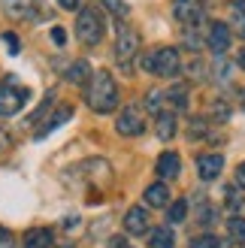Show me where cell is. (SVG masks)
I'll return each mask as SVG.
<instances>
[{"label": "cell", "instance_id": "1", "mask_svg": "<svg viewBox=\"0 0 245 248\" xmlns=\"http://www.w3.org/2000/svg\"><path fill=\"white\" fill-rule=\"evenodd\" d=\"M85 100H88V106L94 109V112H100V115L112 112V109L118 106V85H115V79L109 76L106 70L94 73V76H91V85H88V94H85Z\"/></svg>", "mask_w": 245, "mask_h": 248}, {"label": "cell", "instance_id": "2", "mask_svg": "<svg viewBox=\"0 0 245 248\" xmlns=\"http://www.w3.org/2000/svg\"><path fill=\"white\" fill-rule=\"evenodd\" d=\"M76 36H79V43H85V46H97L103 40V18H100V12H97L94 6L79 9V16H76Z\"/></svg>", "mask_w": 245, "mask_h": 248}, {"label": "cell", "instance_id": "3", "mask_svg": "<svg viewBox=\"0 0 245 248\" xmlns=\"http://www.w3.org/2000/svg\"><path fill=\"white\" fill-rule=\"evenodd\" d=\"M142 67L149 73H154V76H161V79H173L182 67V61H179L176 48H157V52L142 58Z\"/></svg>", "mask_w": 245, "mask_h": 248}, {"label": "cell", "instance_id": "4", "mask_svg": "<svg viewBox=\"0 0 245 248\" xmlns=\"http://www.w3.org/2000/svg\"><path fill=\"white\" fill-rule=\"evenodd\" d=\"M28 97H31V91L28 88H18V85L12 82V76H9V82L0 85V115L9 118V115L21 112V106L28 103Z\"/></svg>", "mask_w": 245, "mask_h": 248}, {"label": "cell", "instance_id": "5", "mask_svg": "<svg viewBox=\"0 0 245 248\" xmlns=\"http://www.w3.org/2000/svg\"><path fill=\"white\" fill-rule=\"evenodd\" d=\"M137 52H139V36H137V31H130L127 24H121L118 33H115V61L124 70H130V61L137 58Z\"/></svg>", "mask_w": 245, "mask_h": 248}, {"label": "cell", "instance_id": "6", "mask_svg": "<svg viewBox=\"0 0 245 248\" xmlns=\"http://www.w3.org/2000/svg\"><path fill=\"white\" fill-rule=\"evenodd\" d=\"M115 127H118V133H121V136H139V133L145 130L142 109H139L137 103L124 106V109H121V115H118V121H115Z\"/></svg>", "mask_w": 245, "mask_h": 248}, {"label": "cell", "instance_id": "7", "mask_svg": "<svg viewBox=\"0 0 245 248\" xmlns=\"http://www.w3.org/2000/svg\"><path fill=\"white\" fill-rule=\"evenodd\" d=\"M173 12H176V18L185 24V28H194V24H200L206 18L203 0H173Z\"/></svg>", "mask_w": 245, "mask_h": 248}, {"label": "cell", "instance_id": "8", "mask_svg": "<svg viewBox=\"0 0 245 248\" xmlns=\"http://www.w3.org/2000/svg\"><path fill=\"white\" fill-rule=\"evenodd\" d=\"M206 46H209L215 55H224L227 46H230V24H224V21H212L209 31H206Z\"/></svg>", "mask_w": 245, "mask_h": 248}, {"label": "cell", "instance_id": "9", "mask_svg": "<svg viewBox=\"0 0 245 248\" xmlns=\"http://www.w3.org/2000/svg\"><path fill=\"white\" fill-rule=\"evenodd\" d=\"M124 230L133 233V236L149 233V212H145V209H139V206L127 209V215H124Z\"/></svg>", "mask_w": 245, "mask_h": 248}, {"label": "cell", "instance_id": "10", "mask_svg": "<svg viewBox=\"0 0 245 248\" xmlns=\"http://www.w3.org/2000/svg\"><path fill=\"white\" fill-rule=\"evenodd\" d=\"M221 170H224V157H221V155H203V157H197V172H200V179L212 182L215 176H221Z\"/></svg>", "mask_w": 245, "mask_h": 248}, {"label": "cell", "instance_id": "11", "mask_svg": "<svg viewBox=\"0 0 245 248\" xmlns=\"http://www.w3.org/2000/svg\"><path fill=\"white\" fill-rule=\"evenodd\" d=\"M179 170H182L179 155H176V152H164L161 160H157V176H161V179H176Z\"/></svg>", "mask_w": 245, "mask_h": 248}, {"label": "cell", "instance_id": "12", "mask_svg": "<svg viewBox=\"0 0 245 248\" xmlns=\"http://www.w3.org/2000/svg\"><path fill=\"white\" fill-rule=\"evenodd\" d=\"M36 0H3V12L9 18H31Z\"/></svg>", "mask_w": 245, "mask_h": 248}, {"label": "cell", "instance_id": "13", "mask_svg": "<svg viewBox=\"0 0 245 248\" xmlns=\"http://www.w3.org/2000/svg\"><path fill=\"white\" fill-rule=\"evenodd\" d=\"M145 203H149L152 209H167L169 206V191H167V185H149L145 188Z\"/></svg>", "mask_w": 245, "mask_h": 248}, {"label": "cell", "instance_id": "14", "mask_svg": "<svg viewBox=\"0 0 245 248\" xmlns=\"http://www.w3.org/2000/svg\"><path fill=\"white\" fill-rule=\"evenodd\" d=\"M176 115L173 112H157V118H154V133L161 136V140H173L176 136Z\"/></svg>", "mask_w": 245, "mask_h": 248}, {"label": "cell", "instance_id": "15", "mask_svg": "<svg viewBox=\"0 0 245 248\" xmlns=\"http://www.w3.org/2000/svg\"><path fill=\"white\" fill-rule=\"evenodd\" d=\"M52 230H46V227H33L24 233V245L28 248H52Z\"/></svg>", "mask_w": 245, "mask_h": 248}, {"label": "cell", "instance_id": "16", "mask_svg": "<svg viewBox=\"0 0 245 248\" xmlns=\"http://www.w3.org/2000/svg\"><path fill=\"white\" fill-rule=\"evenodd\" d=\"M230 33H236L245 40V3H236L230 9Z\"/></svg>", "mask_w": 245, "mask_h": 248}, {"label": "cell", "instance_id": "17", "mask_svg": "<svg viewBox=\"0 0 245 248\" xmlns=\"http://www.w3.org/2000/svg\"><path fill=\"white\" fill-rule=\"evenodd\" d=\"M70 115H73V109H70V106H58V112H55L52 118H48V121L43 124V130L36 133V136H46V133H52V130H55V127H61V124H64Z\"/></svg>", "mask_w": 245, "mask_h": 248}, {"label": "cell", "instance_id": "18", "mask_svg": "<svg viewBox=\"0 0 245 248\" xmlns=\"http://www.w3.org/2000/svg\"><path fill=\"white\" fill-rule=\"evenodd\" d=\"M149 248H173V230H169V227H157V230H152Z\"/></svg>", "mask_w": 245, "mask_h": 248}, {"label": "cell", "instance_id": "19", "mask_svg": "<svg viewBox=\"0 0 245 248\" xmlns=\"http://www.w3.org/2000/svg\"><path fill=\"white\" fill-rule=\"evenodd\" d=\"M91 76V67H88V61H76L70 70H67V82H73V85H82L85 79Z\"/></svg>", "mask_w": 245, "mask_h": 248}, {"label": "cell", "instance_id": "20", "mask_svg": "<svg viewBox=\"0 0 245 248\" xmlns=\"http://www.w3.org/2000/svg\"><path fill=\"white\" fill-rule=\"evenodd\" d=\"M164 100H167V94L164 91H157V88H152L149 94H145V109H149V112H161V106H164Z\"/></svg>", "mask_w": 245, "mask_h": 248}, {"label": "cell", "instance_id": "21", "mask_svg": "<svg viewBox=\"0 0 245 248\" xmlns=\"http://www.w3.org/2000/svg\"><path fill=\"white\" fill-rule=\"evenodd\" d=\"M227 230H230V242H245V218H230Z\"/></svg>", "mask_w": 245, "mask_h": 248}, {"label": "cell", "instance_id": "22", "mask_svg": "<svg viewBox=\"0 0 245 248\" xmlns=\"http://www.w3.org/2000/svg\"><path fill=\"white\" fill-rule=\"evenodd\" d=\"M167 100H173L176 109H185V106H188V91L182 88V85H176V88H169V91H167Z\"/></svg>", "mask_w": 245, "mask_h": 248}, {"label": "cell", "instance_id": "23", "mask_svg": "<svg viewBox=\"0 0 245 248\" xmlns=\"http://www.w3.org/2000/svg\"><path fill=\"white\" fill-rule=\"evenodd\" d=\"M185 215H188V203L185 200H176L173 206H169V221H173V224H182Z\"/></svg>", "mask_w": 245, "mask_h": 248}, {"label": "cell", "instance_id": "24", "mask_svg": "<svg viewBox=\"0 0 245 248\" xmlns=\"http://www.w3.org/2000/svg\"><path fill=\"white\" fill-rule=\"evenodd\" d=\"M185 43H188V48H194V52H200V48H203V36L197 33V28H188L185 31Z\"/></svg>", "mask_w": 245, "mask_h": 248}, {"label": "cell", "instance_id": "25", "mask_svg": "<svg viewBox=\"0 0 245 248\" xmlns=\"http://www.w3.org/2000/svg\"><path fill=\"white\" fill-rule=\"evenodd\" d=\"M103 6L112 12V16H127V3H124V0H103Z\"/></svg>", "mask_w": 245, "mask_h": 248}, {"label": "cell", "instance_id": "26", "mask_svg": "<svg viewBox=\"0 0 245 248\" xmlns=\"http://www.w3.org/2000/svg\"><path fill=\"white\" fill-rule=\"evenodd\" d=\"M191 248H218V239L212 236V233H209V236H197L191 242Z\"/></svg>", "mask_w": 245, "mask_h": 248}, {"label": "cell", "instance_id": "27", "mask_svg": "<svg viewBox=\"0 0 245 248\" xmlns=\"http://www.w3.org/2000/svg\"><path fill=\"white\" fill-rule=\"evenodd\" d=\"M212 118H218V121L227 118V106H224V100H215V103H212Z\"/></svg>", "mask_w": 245, "mask_h": 248}, {"label": "cell", "instance_id": "28", "mask_svg": "<svg viewBox=\"0 0 245 248\" xmlns=\"http://www.w3.org/2000/svg\"><path fill=\"white\" fill-rule=\"evenodd\" d=\"M191 136H206V121L203 118H197V121H191V130H188Z\"/></svg>", "mask_w": 245, "mask_h": 248}, {"label": "cell", "instance_id": "29", "mask_svg": "<svg viewBox=\"0 0 245 248\" xmlns=\"http://www.w3.org/2000/svg\"><path fill=\"white\" fill-rule=\"evenodd\" d=\"M9 145H12V136L6 133V127H0V155L9 152Z\"/></svg>", "mask_w": 245, "mask_h": 248}, {"label": "cell", "instance_id": "30", "mask_svg": "<svg viewBox=\"0 0 245 248\" xmlns=\"http://www.w3.org/2000/svg\"><path fill=\"white\" fill-rule=\"evenodd\" d=\"M12 242H15V239H12V233L6 227H0V248H12Z\"/></svg>", "mask_w": 245, "mask_h": 248}, {"label": "cell", "instance_id": "31", "mask_svg": "<svg viewBox=\"0 0 245 248\" xmlns=\"http://www.w3.org/2000/svg\"><path fill=\"white\" fill-rule=\"evenodd\" d=\"M52 43H55V46H64V43H67L64 28H52Z\"/></svg>", "mask_w": 245, "mask_h": 248}, {"label": "cell", "instance_id": "32", "mask_svg": "<svg viewBox=\"0 0 245 248\" xmlns=\"http://www.w3.org/2000/svg\"><path fill=\"white\" fill-rule=\"evenodd\" d=\"M236 185L245 188V164H239V170H236Z\"/></svg>", "mask_w": 245, "mask_h": 248}, {"label": "cell", "instance_id": "33", "mask_svg": "<svg viewBox=\"0 0 245 248\" xmlns=\"http://www.w3.org/2000/svg\"><path fill=\"white\" fill-rule=\"evenodd\" d=\"M58 6H64V9H79V0H58Z\"/></svg>", "mask_w": 245, "mask_h": 248}, {"label": "cell", "instance_id": "34", "mask_svg": "<svg viewBox=\"0 0 245 248\" xmlns=\"http://www.w3.org/2000/svg\"><path fill=\"white\" fill-rule=\"evenodd\" d=\"M3 40H6V46L12 48V52H18V40H15V36H12V33H6V36H3Z\"/></svg>", "mask_w": 245, "mask_h": 248}, {"label": "cell", "instance_id": "35", "mask_svg": "<svg viewBox=\"0 0 245 248\" xmlns=\"http://www.w3.org/2000/svg\"><path fill=\"white\" fill-rule=\"evenodd\" d=\"M109 248H130V245H127L124 239H121V236H115L112 242H109Z\"/></svg>", "mask_w": 245, "mask_h": 248}, {"label": "cell", "instance_id": "36", "mask_svg": "<svg viewBox=\"0 0 245 248\" xmlns=\"http://www.w3.org/2000/svg\"><path fill=\"white\" fill-rule=\"evenodd\" d=\"M236 64H239V67H242V70H245V48H242V52H239V55H236Z\"/></svg>", "mask_w": 245, "mask_h": 248}, {"label": "cell", "instance_id": "37", "mask_svg": "<svg viewBox=\"0 0 245 248\" xmlns=\"http://www.w3.org/2000/svg\"><path fill=\"white\" fill-rule=\"evenodd\" d=\"M239 103H242V109H245V88L239 91Z\"/></svg>", "mask_w": 245, "mask_h": 248}, {"label": "cell", "instance_id": "38", "mask_svg": "<svg viewBox=\"0 0 245 248\" xmlns=\"http://www.w3.org/2000/svg\"><path fill=\"white\" fill-rule=\"evenodd\" d=\"M218 248H230V242H218Z\"/></svg>", "mask_w": 245, "mask_h": 248}, {"label": "cell", "instance_id": "39", "mask_svg": "<svg viewBox=\"0 0 245 248\" xmlns=\"http://www.w3.org/2000/svg\"><path fill=\"white\" fill-rule=\"evenodd\" d=\"M236 3H245V0H236Z\"/></svg>", "mask_w": 245, "mask_h": 248}]
</instances>
